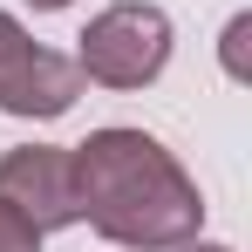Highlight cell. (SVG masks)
<instances>
[{
	"label": "cell",
	"instance_id": "8992f818",
	"mask_svg": "<svg viewBox=\"0 0 252 252\" xmlns=\"http://www.w3.org/2000/svg\"><path fill=\"white\" fill-rule=\"evenodd\" d=\"M246 41H252V14H239L225 28V75H246Z\"/></svg>",
	"mask_w": 252,
	"mask_h": 252
},
{
	"label": "cell",
	"instance_id": "5b68a950",
	"mask_svg": "<svg viewBox=\"0 0 252 252\" xmlns=\"http://www.w3.org/2000/svg\"><path fill=\"white\" fill-rule=\"evenodd\" d=\"M0 252H41V232H34L14 205H0Z\"/></svg>",
	"mask_w": 252,
	"mask_h": 252
},
{
	"label": "cell",
	"instance_id": "7a4b0ae2",
	"mask_svg": "<svg viewBox=\"0 0 252 252\" xmlns=\"http://www.w3.org/2000/svg\"><path fill=\"white\" fill-rule=\"evenodd\" d=\"M164 62H170V14L150 0L102 7L82 28V55H75L82 82H102V89H143L164 75Z\"/></svg>",
	"mask_w": 252,
	"mask_h": 252
},
{
	"label": "cell",
	"instance_id": "6da1fadb",
	"mask_svg": "<svg viewBox=\"0 0 252 252\" xmlns=\"http://www.w3.org/2000/svg\"><path fill=\"white\" fill-rule=\"evenodd\" d=\"M68 157H75V205H82V218L109 246L177 252L184 239H198L205 198H198V184L184 177V164L157 136H143V129H95Z\"/></svg>",
	"mask_w": 252,
	"mask_h": 252
},
{
	"label": "cell",
	"instance_id": "52a82bcc",
	"mask_svg": "<svg viewBox=\"0 0 252 252\" xmlns=\"http://www.w3.org/2000/svg\"><path fill=\"white\" fill-rule=\"evenodd\" d=\"M177 252H232V246H198V239H184Z\"/></svg>",
	"mask_w": 252,
	"mask_h": 252
},
{
	"label": "cell",
	"instance_id": "277c9868",
	"mask_svg": "<svg viewBox=\"0 0 252 252\" xmlns=\"http://www.w3.org/2000/svg\"><path fill=\"white\" fill-rule=\"evenodd\" d=\"M0 205H14L34 232H62L75 225V157L62 143H21L0 157Z\"/></svg>",
	"mask_w": 252,
	"mask_h": 252
},
{
	"label": "cell",
	"instance_id": "3957f363",
	"mask_svg": "<svg viewBox=\"0 0 252 252\" xmlns=\"http://www.w3.org/2000/svg\"><path fill=\"white\" fill-rule=\"evenodd\" d=\"M82 95V68L75 55L34 48V34L0 14V109L7 116H68Z\"/></svg>",
	"mask_w": 252,
	"mask_h": 252
},
{
	"label": "cell",
	"instance_id": "ba28073f",
	"mask_svg": "<svg viewBox=\"0 0 252 252\" xmlns=\"http://www.w3.org/2000/svg\"><path fill=\"white\" fill-rule=\"evenodd\" d=\"M28 7H41V14H55V7H68V0H28Z\"/></svg>",
	"mask_w": 252,
	"mask_h": 252
}]
</instances>
